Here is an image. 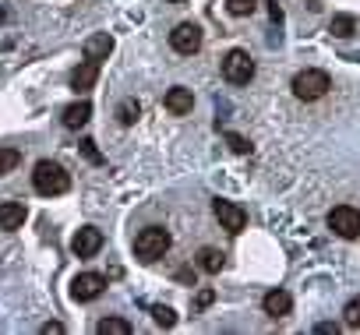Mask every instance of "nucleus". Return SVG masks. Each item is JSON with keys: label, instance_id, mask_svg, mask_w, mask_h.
<instances>
[{"label": "nucleus", "instance_id": "obj_1", "mask_svg": "<svg viewBox=\"0 0 360 335\" xmlns=\"http://www.w3.org/2000/svg\"><path fill=\"white\" fill-rule=\"evenodd\" d=\"M32 188H36L43 198H57V195H64V191L71 188V177H68V170H64L60 162H50V159H43V162H36Z\"/></svg>", "mask_w": 360, "mask_h": 335}, {"label": "nucleus", "instance_id": "obj_2", "mask_svg": "<svg viewBox=\"0 0 360 335\" xmlns=\"http://www.w3.org/2000/svg\"><path fill=\"white\" fill-rule=\"evenodd\" d=\"M328 88H332V81H328V74H325V71H318V67H307V71H300V74L293 78V96H297V99H304V103L321 99Z\"/></svg>", "mask_w": 360, "mask_h": 335}, {"label": "nucleus", "instance_id": "obj_3", "mask_svg": "<svg viewBox=\"0 0 360 335\" xmlns=\"http://www.w3.org/2000/svg\"><path fill=\"white\" fill-rule=\"evenodd\" d=\"M166 251H169V233L159 230V226H148V230H141L134 237V254L141 261H159Z\"/></svg>", "mask_w": 360, "mask_h": 335}, {"label": "nucleus", "instance_id": "obj_4", "mask_svg": "<svg viewBox=\"0 0 360 335\" xmlns=\"http://www.w3.org/2000/svg\"><path fill=\"white\" fill-rule=\"evenodd\" d=\"M223 78L233 85H248L255 78V60L248 57V50H230L223 57Z\"/></svg>", "mask_w": 360, "mask_h": 335}, {"label": "nucleus", "instance_id": "obj_5", "mask_svg": "<svg viewBox=\"0 0 360 335\" xmlns=\"http://www.w3.org/2000/svg\"><path fill=\"white\" fill-rule=\"evenodd\" d=\"M328 226H332V233H339L342 240H356V237H360V212H356L353 205H339V209L328 212Z\"/></svg>", "mask_w": 360, "mask_h": 335}, {"label": "nucleus", "instance_id": "obj_6", "mask_svg": "<svg viewBox=\"0 0 360 335\" xmlns=\"http://www.w3.org/2000/svg\"><path fill=\"white\" fill-rule=\"evenodd\" d=\"M169 46H173L176 53H184V57L198 53V50H202V29H198L195 22H184V25H176V29L169 32Z\"/></svg>", "mask_w": 360, "mask_h": 335}, {"label": "nucleus", "instance_id": "obj_7", "mask_svg": "<svg viewBox=\"0 0 360 335\" xmlns=\"http://www.w3.org/2000/svg\"><path fill=\"white\" fill-rule=\"evenodd\" d=\"M103 289H106V275H99V272H82V275H75V282H71V296L82 300V303L96 300Z\"/></svg>", "mask_w": 360, "mask_h": 335}, {"label": "nucleus", "instance_id": "obj_8", "mask_svg": "<svg viewBox=\"0 0 360 335\" xmlns=\"http://www.w3.org/2000/svg\"><path fill=\"white\" fill-rule=\"evenodd\" d=\"M212 212H216V219L223 223L226 233H240V230L248 226V212H244L240 205H233V202H223V198H219V202L212 205Z\"/></svg>", "mask_w": 360, "mask_h": 335}, {"label": "nucleus", "instance_id": "obj_9", "mask_svg": "<svg viewBox=\"0 0 360 335\" xmlns=\"http://www.w3.org/2000/svg\"><path fill=\"white\" fill-rule=\"evenodd\" d=\"M99 247H103V233H99L96 226H82V230L75 233V240H71V251H75L78 258H92Z\"/></svg>", "mask_w": 360, "mask_h": 335}, {"label": "nucleus", "instance_id": "obj_10", "mask_svg": "<svg viewBox=\"0 0 360 335\" xmlns=\"http://www.w3.org/2000/svg\"><path fill=\"white\" fill-rule=\"evenodd\" d=\"M162 106H166L173 117H184V113H191V106H195V96H191V88L176 85V88H169V92H166Z\"/></svg>", "mask_w": 360, "mask_h": 335}, {"label": "nucleus", "instance_id": "obj_11", "mask_svg": "<svg viewBox=\"0 0 360 335\" xmlns=\"http://www.w3.org/2000/svg\"><path fill=\"white\" fill-rule=\"evenodd\" d=\"M96 78H99V64H96V60H85L82 67L71 71V88H75V92H89V88L96 85Z\"/></svg>", "mask_w": 360, "mask_h": 335}, {"label": "nucleus", "instance_id": "obj_12", "mask_svg": "<svg viewBox=\"0 0 360 335\" xmlns=\"http://www.w3.org/2000/svg\"><path fill=\"white\" fill-rule=\"evenodd\" d=\"M262 307H265V314H272V317H286V314L293 310V300H290L286 289H272V293H265Z\"/></svg>", "mask_w": 360, "mask_h": 335}, {"label": "nucleus", "instance_id": "obj_13", "mask_svg": "<svg viewBox=\"0 0 360 335\" xmlns=\"http://www.w3.org/2000/svg\"><path fill=\"white\" fill-rule=\"evenodd\" d=\"M25 205L22 202H4L0 205V230H22V223H25Z\"/></svg>", "mask_w": 360, "mask_h": 335}, {"label": "nucleus", "instance_id": "obj_14", "mask_svg": "<svg viewBox=\"0 0 360 335\" xmlns=\"http://www.w3.org/2000/svg\"><path fill=\"white\" fill-rule=\"evenodd\" d=\"M89 117H92V106H89L85 99H82V103H71V106L64 110V127H85Z\"/></svg>", "mask_w": 360, "mask_h": 335}, {"label": "nucleus", "instance_id": "obj_15", "mask_svg": "<svg viewBox=\"0 0 360 335\" xmlns=\"http://www.w3.org/2000/svg\"><path fill=\"white\" fill-rule=\"evenodd\" d=\"M110 50H113V39H110V36H96V39L85 43V60H96V64H99Z\"/></svg>", "mask_w": 360, "mask_h": 335}, {"label": "nucleus", "instance_id": "obj_16", "mask_svg": "<svg viewBox=\"0 0 360 335\" xmlns=\"http://www.w3.org/2000/svg\"><path fill=\"white\" fill-rule=\"evenodd\" d=\"M198 268L209 272V275H216V272L223 268V251H216V247H202V251H198Z\"/></svg>", "mask_w": 360, "mask_h": 335}, {"label": "nucleus", "instance_id": "obj_17", "mask_svg": "<svg viewBox=\"0 0 360 335\" xmlns=\"http://www.w3.org/2000/svg\"><path fill=\"white\" fill-rule=\"evenodd\" d=\"M328 32L339 36V39H349V36L356 32V18H353V15H335L332 25H328Z\"/></svg>", "mask_w": 360, "mask_h": 335}, {"label": "nucleus", "instance_id": "obj_18", "mask_svg": "<svg viewBox=\"0 0 360 335\" xmlns=\"http://www.w3.org/2000/svg\"><path fill=\"white\" fill-rule=\"evenodd\" d=\"M96 331H99V335H131V324H127L124 317H103Z\"/></svg>", "mask_w": 360, "mask_h": 335}, {"label": "nucleus", "instance_id": "obj_19", "mask_svg": "<svg viewBox=\"0 0 360 335\" xmlns=\"http://www.w3.org/2000/svg\"><path fill=\"white\" fill-rule=\"evenodd\" d=\"M18 162H22V152H18V148H11V145H8V148H0V177L11 173Z\"/></svg>", "mask_w": 360, "mask_h": 335}, {"label": "nucleus", "instance_id": "obj_20", "mask_svg": "<svg viewBox=\"0 0 360 335\" xmlns=\"http://www.w3.org/2000/svg\"><path fill=\"white\" fill-rule=\"evenodd\" d=\"M138 113H141L138 99H124V103L117 106V117H120V124H134V120H138Z\"/></svg>", "mask_w": 360, "mask_h": 335}, {"label": "nucleus", "instance_id": "obj_21", "mask_svg": "<svg viewBox=\"0 0 360 335\" xmlns=\"http://www.w3.org/2000/svg\"><path fill=\"white\" fill-rule=\"evenodd\" d=\"M342 317H346V324H349V328H360V296H353V300L346 303Z\"/></svg>", "mask_w": 360, "mask_h": 335}, {"label": "nucleus", "instance_id": "obj_22", "mask_svg": "<svg viewBox=\"0 0 360 335\" xmlns=\"http://www.w3.org/2000/svg\"><path fill=\"white\" fill-rule=\"evenodd\" d=\"M152 317H155V324H162V328H173V324H176V314H173L169 307H152Z\"/></svg>", "mask_w": 360, "mask_h": 335}, {"label": "nucleus", "instance_id": "obj_23", "mask_svg": "<svg viewBox=\"0 0 360 335\" xmlns=\"http://www.w3.org/2000/svg\"><path fill=\"white\" fill-rule=\"evenodd\" d=\"M226 11L237 15V18H240V15H251V11H255V0H226Z\"/></svg>", "mask_w": 360, "mask_h": 335}, {"label": "nucleus", "instance_id": "obj_24", "mask_svg": "<svg viewBox=\"0 0 360 335\" xmlns=\"http://www.w3.org/2000/svg\"><path fill=\"white\" fill-rule=\"evenodd\" d=\"M226 138H230V145H233V152H251V145H248V141H244L240 134H226Z\"/></svg>", "mask_w": 360, "mask_h": 335}, {"label": "nucleus", "instance_id": "obj_25", "mask_svg": "<svg viewBox=\"0 0 360 335\" xmlns=\"http://www.w3.org/2000/svg\"><path fill=\"white\" fill-rule=\"evenodd\" d=\"M82 148H85V155H89L92 162H103V155L96 152V141H82Z\"/></svg>", "mask_w": 360, "mask_h": 335}, {"label": "nucleus", "instance_id": "obj_26", "mask_svg": "<svg viewBox=\"0 0 360 335\" xmlns=\"http://www.w3.org/2000/svg\"><path fill=\"white\" fill-rule=\"evenodd\" d=\"M60 331H64L60 321H46V324H43V335H60Z\"/></svg>", "mask_w": 360, "mask_h": 335}, {"label": "nucleus", "instance_id": "obj_27", "mask_svg": "<svg viewBox=\"0 0 360 335\" xmlns=\"http://www.w3.org/2000/svg\"><path fill=\"white\" fill-rule=\"evenodd\" d=\"M212 300H216V293H212V289H202V293H198V307H209Z\"/></svg>", "mask_w": 360, "mask_h": 335}, {"label": "nucleus", "instance_id": "obj_28", "mask_svg": "<svg viewBox=\"0 0 360 335\" xmlns=\"http://www.w3.org/2000/svg\"><path fill=\"white\" fill-rule=\"evenodd\" d=\"M318 331H321V335H335V331H339V324H328V321H321V324H318Z\"/></svg>", "mask_w": 360, "mask_h": 335}, {"label": "nucleus", "instance_id": "obj_29", "mask_svg": "<svg viewBox=\"0 0 360 335\" xmlns=\"http://www.w3.org/2000/svg\"><path fill=\"white\" fill-rule=\"evenodd\" d=\"M0 22H4V8H0Z\"/></svg>", "mask_w": 360, "mask_h": 335}, {"label": "nucleus", "instance_id": "obj_30", "mask_svg": "<svg viewBox=\"0 0 360 335\" xmlns=\"http://www.w3.org/2000/svg\"><path fill=\"white\" fill-rule=\"evenodd\" d=\"M173 4H180V0H173Z\"/></svg>", "mask_w": 360, "mask_h": 335}]
</instances>
